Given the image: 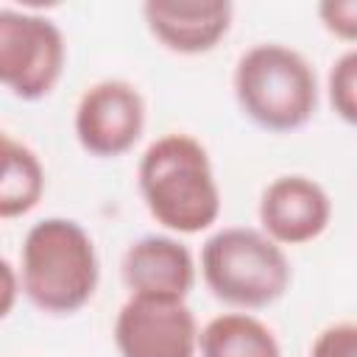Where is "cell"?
<instances>
[{
  "mask_svg": "<svg viewBox=\"0 0 357 357\" xmlns=\"http://www.w3.org/2000/svg\"><path fill=\"white\" fill-rule=\"evenodd\" d=\"M329 220L332 198L310 176H279L259 195V226L279 245L312 243L326 231Z\"/></svg>",
  "mask_w": 357,
  "mask_h": 357,
  "instance_id": "cell-8",
  "label": "cell"
},
{
  "mask_svg": "<svg viewBox=\"0 0 357 357\" xmlns=\"http://www.w3.org/2000/svg\"><path fill=\"white\" fill-rule=\"evenodd\" d=\"M240 112L265 131H296L318 109V78L312 64L293 47L259 42L248 47L231 75Z\"/></svg>",
  "mask_w": 357,
  "mask_h": 357,
  "instance_id": "cell-3",
  "label": "cell"
},
{
  "mask_svg": "<svg viewBox=\"0 0 357 357\" xmlns=\"http://www.w3.org/2000/svg\"><path fill=\"white\" fill-rule=\"evenodd\" d=\"M198 357H282V346L268 324L251 312H223L204 324Z\"/></svg>",
  "mask_w": 357,
  "mask_h": 357,
  "instance_id": "cell-11",
  "label": "cell"
},
{
  "mask_svg": "<svg viewBox=\"0 0 357 357\" xmlns=\"http://www.w3.org/2000/svg\"><path fill=\"white\" fill-rule=\"evenodd\" d=\"M195 273L198 268L192 251L170 234H145L134 240L120 262V276L128 287V296L187 301Z\"/></svg>",
  "mask_w": 357,
  "mask_h": 357,
  "instance_id": "cell-9",
  "label": "cell"
},
{
  "mask_svg": "<svg viewBox=\"0 0 357 357\" xmlns=\"http://www.w3.org/2000/svg\"><path fill=\"white\" fill-rule=\"evenodd\" d=\"M78 145L100 159L128 153L145 128V100L131 81L103 78L84 89L73 117Z\"/></svg>",
  "mask_w": 357,
  "mask_h": 357,
  "instance_id": "cell-6",
  "label": "cell"
},
{
  "mask_svg": "<svg viewBox=\"0 0 357 357\" xmlns=\"http://www.w3.org/2000/svg\"><path fill=\"white\" fill-rule=\"evenodd\" d=\"M17 271L25 298L50 315H73L86 307L100 279L95 243L73 218L36 220L25 231Z\"/></svg>",
  "mask_w": 357,
  "mask_h": 357,
  "instance_id": "cell-2",
  "label": "cell"
},
{
  "mask_svg": "<svg viewBox=\"0 0 357 357\" xmlns=\"http://www.w3.org/2000/svg\"><path fill=\"white\" fill-rule=\"evenodd\" d=\"M326 89L335 114L357 128V47L337 56V61L329 70Z\"/></svg>",
  "mask_w": 357,
  "mask_h": 357,
  "instance_id": "cell-13",
  "label": "cell"
},
{
  "mask_svg": "<svg viewBox=\"0 0 357 357\" xmlns=\"http://www.w3.org/2000/svg\"><path fill=\"white\" fill-rule=\"evenodd\" d=\"M67 45L61 28L33 11L0 8V81L20 100L50 95L64 73Z\"/></svg>",
  "mask_w": 357,
  "mask_h": 357,
  "instance_id": "cell-5",
  "label": "cell"
},
{
  "mask_svg": "<svg viewBox=\"0 0 357 357\" xmlns=\"http://www.w3.org/2000/svg\"><path fill=\"white\" fill-rule=\"evenodd\" d=\"M321 25L340 42L357 45V0H324L318 3Z\"/></svg>",
  "mask_w": 357,
  "mask_h": 357,
  "instance_id": "cell-14",
  "label": "cell"
},
{
  "mask_svg": "<svg viewBox=\"0 0 357 357\" xmlns=\"http://www.w3.org/2000/svg\"><path fill=\"white\" fill-rule=\"evenodd\" d=\"M142 17L162 47L198 56L218 47L229 33L234 6L229 0H148Z\"/></svg>",
  "mask_w": 357,
  "mask_h": 357,
  "instance_id": "cell-10",
  "label": "cell"
},
{
  "mask_svg": "<svg viewBox=\"0 0 357 357\" xmlns=\"http://www.w3.org/2000/svg\"><path fill=\"white\" fill-rule=\"evenodd\" d=\"M310 357H357V324H332L318 332Z\"/></svg>",
  "mask_w": 357,
  "mask_h": 357,
  "instance_id": "cell-15",
  "label": "cell"
},
{
  "mask_svg": "<svg viewBox=\"0 0 357 357\" xmlns=\"http://www.w3.org/2000/svg\"><path fill=\"white\" fill-rule=\"evenodd\" d=\"M139 195L151 218L176 234H198L220 218V187L206 148L190 134L153 139L137 165Z\"/></svg>",
  "mask_w": 357,
  "mask_h": 357,
  "instance_id": "cell-1",
  "label": "cell"
},
{
  "mask_svg": "<svg viewBox=\"0 0 357 357\" xmlns=\"http://www.w3.org/2000/svg\"><path fill=\"white\" fill-rule=\"evenodd\" d=\"M201 276L215 298L240 310H262L290 290L293 268L284 245L262 229L223 226L201 245Z\"/></svg>",
  "mask_w": 357,
  "mask_h": 357,
  "instance_id": "cell-4",
  "label": "cell"
},
{
  "mask_svg": "<svg viewBox=\"0 0 357 357\" xmlns=\"http://www.w3.org/2000/svg\"><path fill=\"white\" fill-rule=\"evenodd\" d=\"M198 324L184 298L128 296L114 318L120 357H195Z\"/></svg>",
  "mask_w": 357,
  "mask_h": 357,
  "instance_id": "cell-7",
  "label": "cell"
},
{
  "mask_svg": "<svg viewBox=\"0 0 357 357\" xmlns=\"http://www.w3.org/2000/svg\"><path fill=\"white\" fill-rule=\"evenodd\" d=\"M0 268H3V301H0V315L6 318V315L11 312V307H14L17 293H22V282H20V271H17L8 259H3Z\"/></svg>",
  "mask_w": 357,
  "mask_h": 357,
  "instance_id": "cell-16",
  "label": "cell"
},
{
  "mask_svg": "<svg viewBox=\"0 0 357 357\" xmlns=\"http://www.w3.org/2000/svg\"><path fill=\"white\" fill-rule=\"evenodd\" d=\"M45 192V167L39 156L11 134H3V178H0V218L11 220L28 215Z\"/></svg>",
  "mask_w": 357,
  "mask_h": 357,
  "instance_id": "cell-12",
  "label": "cell"
}]
</instances>
